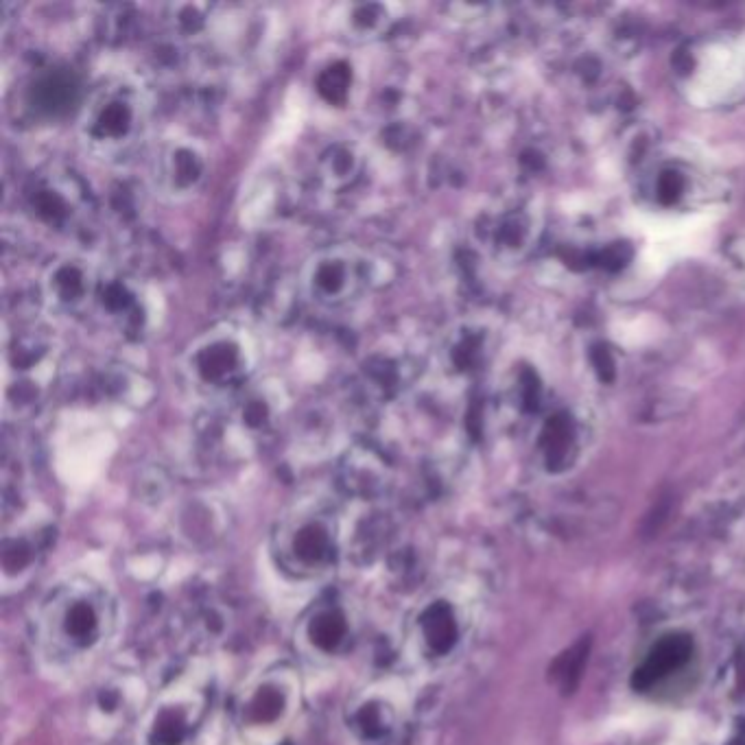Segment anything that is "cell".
Masks as SVG:
<instances>
[{
	"label": "cell",
	"mask_w": 745,
	"mask_h": 745,
	"mask_svg": "<svg viewBox=\"0 0 745 745\" xmlns=\"http://www.w3.org/2000/svg\"><path fill=\"white\" fill-rule=\"evenodd\" d=\"M114 606L103 588L90 582L59 586L35 619L40 652L57 667L86 665L108 643Z\"/></svg>",
	"instance_id": "6da1fadb"
},
{
	"label": "cell",
	"mask_w": 745,
	"mask_h": 745,
	"mask_svg": "<svg viewBox=\"0 0 745 745\" xmlns=\"http://www.w3.org/2000/svg\"><path fill=\"white\" fill-rule=\"evenodd\" d=\"M151 110V94L143 84L134 79L105 81L81 105V145L101 162H123L147 138Z\"/></svg>",
	"instance_id": "7a4b0ae2"
},
{
	"label": "cell",
	"mask_w": 745,
	"mask_h": 745,
	"mask_svg": "<svg viewBox=\"0 0 745 745\" xmlns=\"http://www.w3.org/2000/svg\"><path fill=\"white\" fill-rule=\"evenodd\" d=\"M256 346L245 328L221 324L199 335L180 361L184 383L197 396L228 402L250 385L256 368Z\"/></svg>",
	"instance_id": "3957f363"
},
{
	"label": "cell",
	"mask_w": 745,
	"mask_h": 745,
	"mask_svg": "<svg viewBox=\"0 0 745 745\" xmlns=\"http://www.w3.org/2000/svg\"><path fill=\"white\" fill-rule=\"evenodd\" d=\"M374 280V263L352 245H330L315 252L300 271L302 293L322 309L357 302Z\"/></svg>",
	"instance_id": "277c9868"
},
{
	"label": "cell",
	"mask_w": 745,
	"mask_h": 745,
	"mask_svg": "<svg viewBox=\"0 0 745 745\" xmlns=\"http://www.w3.org/2000/svg\"><path fill=\"white\" fill-rule=\"evenodd\" d=\"M337 542L335 514L322 505H304L282 520L276 534V553L287 571L313 577L335 564Z\"/></svg>",
	"instance_id": "5b68a950"
},
{
	"label": "cell",
	"mask_w": 745,
	"mask_h": 745,
	"mask_svg": "<svg viewBox=\"0 0 745 745\" xmlns=\"http://www.w3.org/2000/svg\"><path fill=\"white\" fill-rule=\"evenodd\" d=\"M300 700V684L291 669H274L260 676L241 693L236 706L239 730L256 743L278 741L295 715Z\"/></svg>",
	"instance_id": "8992f818"
},
{
	"label": "cell",
	"mask_w": 745,
	"mask_h": 745,
	"mask_svg": "<svg viewBox=\"0 0 745 745\" xmlns=\"http://www.w3.org/2000/svg\"><path fill=\"white\" fill-rule=\"evenodd\" d=\"M287 411V394L278 383H250L226 402V431L232 444H254L274 431Z\"/></svg>",
	"instance_id": "52a82bcc"
},
{
	"label": "cell",
	"mask_w": 745,
	"mask_h": 745,
	"mask_svg": "<svg viewBox=\"0 0 745 745\" xmlns=\"http://www.w3.org/2000/svg\"><path fill=\"white\" fill-rule=\"evenodd\" d=\"M101 278L90 260L62 256L46 267L42 295L59 315H84L97 302Z\"/></svg>",
	"instance_id": "ba28073f"
},
{
	"label": "cell",
	"mask_w": 745,
	"mask_h": 745,
	"mask_svg": "<svg viewBox=\"0 0 745 745\" xmlns=\"http://www.w3.org/2000/svg\"><path fill=\"white\" fill-rule=\"evenodd\" d=\"M208 175V156L193 138H171L153 160L156 191L171 201L197 195Z\"/></svg>",
	"instance_id": "9c48e42d"
},
{
	"label": "cell",
	"mask_w": 745,
	"mask_h": 745,
	"mask_svg": "<svg viewBox=\"0 0 745 745\" xmlns=\"http://www.w3.org/2000/svg\"><path fill=\"white\" fill-rule=\"evenodd\" d=\"M27 204L35 219L51 228H68L75 223L88 204L84 182L73 173H44L31 182Z\"/></svg>",
	"instance_id": "30bf717a"
},
{
	"label": "cell",
	"mask_w": 745,
	"mask_h": 745,
	"mask_svg": "<svg viewBox=\"0 0 745 745\" xmlns=\"http://www.w3.org/2000/svg\"><path fill=\"white\" fill-rule=\"evenodd\" d=\"M354 638V621L341 601H319L304 614L298 628V641L306 656L337 658L346 652Z\"/></svg>",
	"instance_id": "8fae6325"
},
{
	"label": "cell",
	"mask_w": 745,
	"mask_h": 745,
	"mask_svg": "<svg viewBox=\"0 0 745 745\" xmlns=\"http://www.w3.org/2000/svg\"><path fill=\"white\" fill-rule=\"evenodd\" d=\"M204 715V697L193 689H173L149 713L143 737L147 745H184Z\"/></svg>",
	"instance_id": "7c38bea8"
},
{
	"label": "cell",
	"mask_w": 745,
	"mask_h": 745,
	"mask_svg": "<svg viewBox=\"0 0 745 745\" xmlns=\"http://www.w3.org/2000/svg\"><path fill=\"white\" fill-rule=\"evenodd\" d=\"M94 306L125 335H138L140 330H145L147 304L134 280L103 276Z\"/></svg>",
	"instance_id": "4fadbf2b"
},
{
	"label": "cell",
	"mask_w": 745,
	"mask_h": 745,
	"mask_svg": "<svg viewBox=\"0 0 745 745\" xmlns=\"http://www.w3.org/2000/svg\"><path fill=\"white\" fill-rule=\"evenodd\" d=\"M138 691V684H134L129 678L103 680L92 693L90 717L103 730L121 728L138 711Z\"/></svg>",
	"instance_id": "5bb4252c"
},
{
	"label": "cell",
	"mask_w": 745,
	"mask_h": 745,
	"mask_svg": "<svg viewBox=\"0 0 745 745\" xmlns=\"http://www.w3.org/2000/svg\"><path fill=\"white\" fill-rule=\"evenodd\" d=\"M396 7L383 3H350L337 11V29L352 42H376L396 25Z\"/></svg>",
	"instance_id": "9a60e30c"
},
{
	"label": "cell",
	"mask_w": 745,
	"mask_h": 745,
	"mask_svg": "<svg viewBox=\"0 0 745 745\" xmlns=\"http://www.w3.org/2000/svg\"><path fill=\"white\" fill-rule=\"evenodd\" d=\"M363 153L348 140L330 143L315 160V177L328 193H344L359 182Z\"/></svg>",
	"instance_id": "2e32d148"
},
{
	"label": "cell",
	"mask_w": 745,
	"mask_h": 745,
	"mask_svg": "<svg viewBox=\"0 0 745 745\" xmlns=\"http://www.w3.org/2000/svg\"><path fill=\"white\" fill-rule=\"evenodd\" d=\"M693 652L691 636L687 634H669L649 652L647 660L634 671L632 687L636 691L652 689L656 682H660L671 671L680 669L689 660Z\"/></svg>",
	"instance_id": "e0dca14e"
},
{
	"label": "cell",
	"mask_w": 745,
	"mask_h": 745,
	"mask_svg": "<svg viewBox=\"0 0 745 745\" xmlns=\"http://www.w3.org/2000/svg\"><path fill=\"white\" fill-rule=\"evenodd\" d=\"M416 636L429 656H446L459 638L455 610L448 601H431L418 614Z\"/></svg>",
	"instance_id": "ac0fdd59"
},
{
	"label": "cell",
	"mask_w": 745,
	"mask_h": 745,
	"mask_svg": "<svg viewBox=\"0 0 745 745\" xmlns=\"http://www.w3.org/2000/svg\"><path fill=\"white\" fill-rule=\"evenodd\" d=\"M79 97L75 75L66 68H51L33 81L29 88V103L33 110L46 116L64 114Z\"/></svg>",
	"instance_id": "d6986e66"
},
{
	"label": "cell",
	"mask_w": 745,
	"mask_h": 745,
	"mask_svg": "<svg viewBox=\"0 0 745 745\" xmlns=\"http://www.w3.org/2000/svg\"><path fill=\"white\" fill-rule=\"evenodd\" d=\"M396 726V711L383 697H365L352 711V728L361 741L372 743L385 739Z\"/></svg>",
	"instance_id": "ffe728a7"
},
{
	"label": "cell",
	"mask_w": 745,
	"mask_h": 745,
	"mask_svg": "<svg viewBox=\"0 0 745 745\" xmlns=\"http://www.w3.org/2000/svg\"><path fill=\"white\" fill-rule=\"evenodd\" d=\"M365 387L378 398L394 396L398 389L407 383L409 363L405 359L389 357V354H374L363 368Z\"/></svg>",
	"instance_id": "44dd1931"
},
{
	"label": "cell",
	"mask_w": 745,
	"mask_h": 745,
	"mask_svg": "<svg viewBox=\"0 0 745 745\" xmlns=\"http://www.w3.org/2000/svg\"><path fill=\"white\" fill-rule=\"evenodd\" d=\"M344 475L348 479V486L357 492H372L385 483L387 466L370 448H359V451L348 455Z\"/></svg>",
	"instance_id": "7402d4cb"
},
{
	"label": "cell",
	"mask_w": 745,
	"mask_h": 745,
	"mask_svg": "<svg viewBox=\"0 0 745 745\" xmlns=\"http://www.w3.org/2000/svg\"><path fill=\"white\" fill-rule=\"evenodd\" d=\"M315 90L330 105H346L352 92V66L348 62H333L319 70Z\"/></svg>",
	"instance_id": "603a6c76"
},
{
	"label": "cell",
	"mask_w": 745,
	"mask_h": 745,
	"mask_svg": "<svg viewBox=\"0 0 745 745\" xmlns=\"http://www.w3.org/2000/svg\"><path fill=\"white\" fill-rule=\"evenodd\" d=\"M588 649H590V641L588 638H582V641L573 645L569 652H564L558 660L553 662L551 678L560 684L562 693L569 695L575 691L579 678H582V669L586 665Z\"/></svg>",
	"instance_id": "cb8c5ba5"
},
{
	"label": "cell",
	"mask_w": 745,
	"mask_h": 745,
	"mask_svg": "<svg viewBox=\"0 0 745 745\" xmlns=\"http://www.w3.org/2000/svg\"><path fill=\"white\" fill-rule=\"evenodd\" d=\"M210 7L206 5H173L171 7V27L177 38H193L204 33L208 27Z\"/></svg>",
	"instance_id": "d4e9b609"
},
{
	"label": "cell",
	"mask_w": 745,
	"mask_h": 745,
	"mask_svg": "<svg viewBox=\"0 0 745 745\" xmlns=\"http://www.w3.org/2000/svg\"><path fill=\"white\" fill-rule=\"evenodd\" d=\"M571 420L566 416H553L549 418L545 431H542V444L547 448V457H549V466H558L560 461H564L566 453H569V444H571Z\"/></svg>",
	"instance_id": "484cf974"
},
{
	"label": "cell",
	"mask_w": 745,
	"mask_h": 745,
	"mask_svg": "<svg viewBox=\"0 0 745 745\" xmlns=\"http://www.w3.org/2000/svg\"><path fill=\"white\" fill-rule=\"evenodd\" d=\"M451 363L457 370H470L472 365H477L479 354H481V339L472 333L461 335V339L451 348Z\"/></svg>",
	"instance_id": "4316f807"
},
{
	"label": "cell",
	"mask_w": 745,
	"mask_h": 745,
	"mask_svg": "<svg viewBox=\"0 0 745 745\" xmlns=\"http://www.w3.org/2000/svg\"><path fill=\"white\" fill-rule=\"evenodd\" d=\"M632 254L634 252H632V247L628 243H614V245H608L603 252L595 254L593 263H597L599 267L608 269V271H619L630 263Z\"/></svg>",
	"instance_id": "83f0119b"
},
{
	"label": "cell",
	"mask_w": 745,
	"mask_h": 745,
	"mask_svg": "<svg viewBox=\"0 0 745 745\" xmlns=\"http://www.w3.org/2000/svg\"><path fill=\"white\" fill-rule=\"evenodd\" d=\"M682 188H684L682 175L676 173V171H665V173L660 175V180H658V199L665 206H669V204H673V201H676L680 197Z\"/></svg>",
	"instance_id": "f1b7e54d"
},
{
	"label": "cell",
	"mask_w": 745,
	"mask_h": 745,
	"mask_svg": "<svg viewBox=\"0 0 745 745\" xmlns=\"http://www.w3.org/2000/svg\"><path fill=\"white\" fill-rule=\"evenodd\" d=\"M593 365H595V370H597V374H599V378H601L603 383H612L614 381V376H617V370H614V359H612V354H610L608 348L597 346L593 350Z\"/></svg>",
	"instance_id": "f546056e"
},
{
	"label": "cell",
	"mask_w": 745,
	"mask_h": 745,
	"mask_svg": "<svg viewBox=\"0 0 745 745\" xmlns=\"http://www.w3.org/2000/svg\"><path fill=\"white\" fill-rule=\"evenodd\" d=\"M496 239H499L503 245H510V247L518 245L520 239H523V226H520V221L516 217H507L499 226Z\"/></svg>",
	"instance_id": "4dcf8cb0"
},
{
	"label": "cell",
	"mask_w": 745,
	"mask_h": 745,
	"mask_svg": "<svg viewBox=\"0 0 745 745\" xmlns=\"http://www.w3.org/2000/svg\"><path fill=\"white\" fill-rule=\"evenodd\" d=\"M523 400H525V409L534 411L540 405V383L534 372L525 370L523 372Z\"/></svg>",
	"instance_id": "1f68e13d"
}]
</instances>
